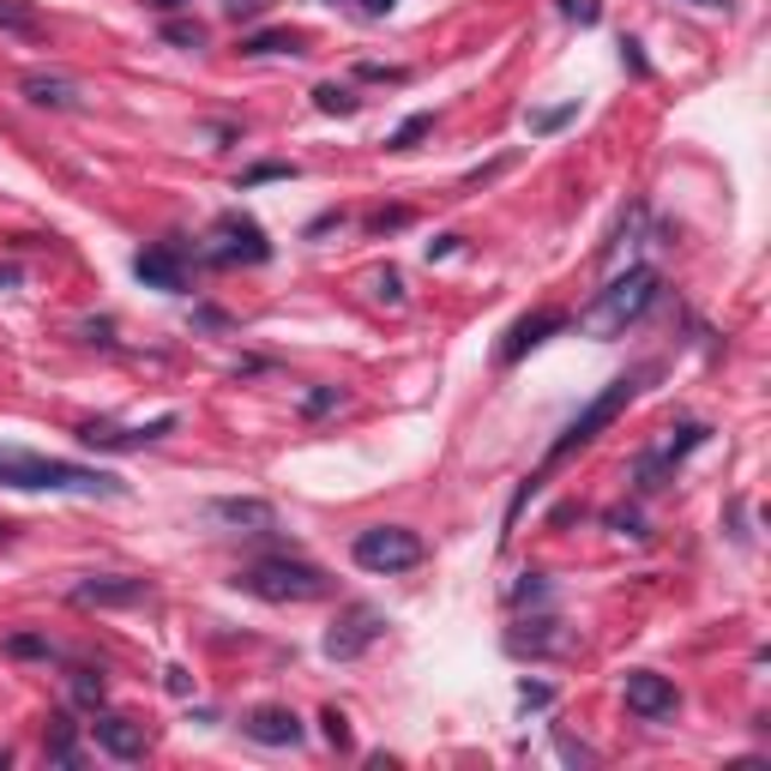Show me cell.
<instances>
[{
  "instance_id": "ba28073f",
  "label": "cell",
  "mask_w": 771,
  "mask_h": 771,
  "mask_svg": "<svg viewBox=\"0 0 771 771\" xmlns=\"http://www.w3.org/2000/svg\"><path fill=\"white\" fill-rule=\"evenodd\" d=\"M386 633V615L368 609V603H350V609H338V621L326 627V645L320 651L332 657V664H350V657H362L368 645H374Z\"/></svg>"
},
{
  "instance_id": "ab89813d",
  "label": "cell",
  "mask_w": 771,
  "mask_h": 771,
  "mask_svg": "<svg viewBox=\"0 0 771 771\" xmlns=\"http://www.w3.org/2000/svg\"><path fill=\"white\" fill-rule=\"evenodd\" d=\"M259 7H266V0H224V12H229V19H254Z\"/></svg>"
},
{
  "instance_id": "7bdbcfd3",
  "label": "cell",
  "mask_w": 771,
  "mask_h": 771,
  "mask_svg": "<svg viewBox=\"0 0 771 771\" xmlns=\"http://www.w3.org/2000/svg\"><path fill=\"white\" fill-rule=\"evenodd\" d=\"M145 7H157V12H182L187 0H145Z\"/></svg>"
},
{
  "instance_id": "5bb4252c",
  "label": "cell",
  "mask_w": 771,
  "mask_h": 771,
  "mask_svg": "<svg viewBox=\"0 0 771 771\" xmlns=\"http://www.w3.org/2000/svg\"><path fill=\"white\" fill-rule=\"evenodd\" d=\"M91 736H96V748L109 753V760H145V748H151V736H145V723H133V718H121V711H96V723H91Z\"/></svg>"
},
{
  "instance_id": "3957f363",
  "label": "cell",
  "mask_w": 771,
  "mask_h": 771,
  "mask_svg": "<svg viewBox=\"0 0 771 771\" xmlns=\"http://www.w3.org/2000/svg\"><path fill=\"white\" fill-rule=\"evenodd\" d=\"M236 590L259 603H320L332 597V578L313 561H296V555H271V561H254V567L236 573Z\"/></svg>"
},
{
  "instance_id": "f1b7e54d",
  "label": "cell",
  "mask_w": 771,
  "mask_h": 771,
  "mask_svg": "<svg viewBox=\"0 0 771 771\" xmlns=\"http://www.w3.org/2000/svg\"><path fill=\"white\" fill-rule=\"evenodd\" d=\"M573 115H578V103H561V109H536L525 121H531V133H555V127H567Z\"/></svg>"
},
{
  "instance_id": "5b68a950",
  "label": "cell",
  "mask_w": 771,
  "mask_h": 771,
  "mask_svg": "<svg viewBox=\"0 0 771 771\" xmlns=\"http://www.w3.org/2000/svg\"><path fill=\"white\" fill-rule=\"evenodd\" d=\"M350 555H356V567H362V573L392 578V573L422 567V555H429V548H422V536L410 531V525H368V531H356Z\"/></svg>"
},
{
  "instance_id": "60d3db41",
  "label": "cell",
  "mask_w": 771,
  "mask_h": 771,
  "mask_svg": "<svg viewBox=\"0 0 771 771\" xmlns=\"http://www.w3.org/2000/svg\"><path fill=\"white\" fill-rule=\"evenodd\" d=\"M446 254H459V236H440V241H429V266H434V259H446Z\"/></svg>"
},
{
  "instance_id": "b9f144b4",
  "label": "cell",
  "mask_w": 771,
  "mask_h": 771,
  "mask_svg": "<svg viewBox=\"0 0 771 771\" xmlns=\"http://www.w3.org/2000/svg\"><path fill=\"white\" fill-rule=\"evenodd\" d=\"M398 7V0H362V12H374V19H380V12H392Z\"/></svg>"
},
{
  "instance_id": "9a60e30c",
  "label": "cell",
  "mask_w": 771,
  "mask_h": 771,
  "mask_svg": "<svg viewBox=\"0 0 771 771\" xmlns=\"http://www.w3.org/2000/svg\"><path fill=\"white\" fill-rule=\"evenodd\" d=\"M241 736L259 741V748H296V741H301V718H296V711H284V706H259V711H247V718H241Z\"/></svg>"
},
{
  "instance_id": "cb8c5ba5",
  "label": "cell",
  "mask_w": 771,
  "mask_h": 771,
  "mask_svg": "<svg viewBox=\"0 0 771 771\" xmlns=\"http://www.w3.org/2000/svg\"><path fill=\"white\" fill-rule=\"evenodd\" d=\"M66 687H73V699H79V706H103V675H96V669H73V675H66Z\"/></svg>"
},
{
  "instance_id": "30bf717a",
  "label": "cell",
  "mask_w": 771,
  "mask_h": 771,
  "mask_svg": "<svg viewBox=\"0 0 771 771\" xmlns=\"http://www.w3.org/2000/svg\"><path fill=\"white\" fill-rule=\"evenodd\" d=\"M182 429V417H157V422H145V429H121V422H85L73 440L79 446H91V452H140L151 446V440H163V434H175Z\"/></svg>"
},
{
  "instance_id": "74e56055",
  "label": "cell",
  "mask_w": 771,
  "mask_h": 771,
  "mask_svg": "<svg viewBox=\"0 0 771 771\" xmlns=\"http://www.w3.org/2000/svg\"><path fill=\"white\" fill-rule=\"evenodd\" d=\"M79 332H85V343H115V338H109V332H115V320H85Z\"/></svg>"
},
{
  "instance_id": "e575fe53",
  "label": "cell",
  "mask_w": 771,
  "mask_h": 771,
  "mask_svg": "<svg viewBox=\"0 0 771 771\" xmlns=\"http://www.w3.org/2000/svg\"><path fill=\"white\" fill-rule=\"evenodd\" d=\"M404 224H410V212H404V205H380V212L368 217V229H374V236H386V229H404Z\"/></svg>"
},
{
  "instance_id": "d4e9b609",
  "label": "cell",
  "mask_w": 771,
  "mask_h": 771,
  "mask_svg": "<svg viewBox=\"0 0 771 771\" xmlns=\"http://www.w3.org/2000/svg\"><path fill=\"white\" fill-rule=\"evenodd\" d=\"M338 404H343V392H338V386H313V392L301 398V417H308V422H320V417H332Z\"/></svg>"
},
{
  "instance_id": "9c48e42d",
  "label": "cell",
  "mask_w": 771,
  "mask_h": 771,
  "mask_svg": "<svg viewBox=\"0 0 771 771\" xmlns=\"http://www.w3.org/2000/svg\"><path fill=\"white\" fill-rule=\"evenodd\" d=\"M621 693H627V711H633V718H645V723H664V718H675V706H681L675 681H669V675H657V669H627Z\"/></svg>"
},
{
  "instance_id": "52a82bcc",
  "label": "cell",
  "mask_w": 771,
  "mask_h": 771,
  "mask_svg": "<svg viewBox=\"0 0 771 771\" xmlns=\"http://www.w3.org/2000/svg\"><path fill=\"white\" fill-rule=\"evenodd\" d=\"M706 434H711L706 422H687V429H675V434L664 440V446L639 452V464H633V489H639V494H657V489L669 482L675 464L687 459V452H693V446H706Z\"/></svg>"
},
{
  "instance_id": "277c9868",
  "label": "cell",
  "mask_w": 771,
  "mask_h": 771,
  "mask_svg": "<svg viewBox=\"0 0 771 771\" xmlns=\"http://www.w3.org/2000/svg\"><path fill=\"white\" fill-rule=\"evenodd\" d=\"M645 374H651V368H639V374H621V380H609V386H603V392L590 398L585 410H578V417L567 422V429H561V440L548 446V459H543V471H536V476H548L555 464H567L578 446H590V440H597V434L609 429V422H615V417H621V410L633 404V392H639V380H645Z\"/></svg>"
},
{
  "instance_id": "44dd1931",
  "label": "cell",
  "mask_w": 771,
  "mask_h": 771,
  "mask_svg": "<svg viewBox=\"0 0 771 771\" xmlns=\"http://www.w3.org/2000/svg\"><path fill=\"white\" fill-rule=\"evenodd\" d=\"M0 31H12V37H43V19H37V7H24V0H0Z\"/></svg>"
},
{
  "instance_id": "1f68e13d",
  "label": "cell",
  "mask_w": 771,
  "mask_h": 771,
  "mask_svg": "<svg viewBox=\"0 0 771 771\" xmlns=\"http://www.w3.org/2000/svg\"><path fill=\"white\" fill-rule=\"evenodd\" d=\"M518 706H525V711L555 706V687H548V681H518Z\"/></svg>"
},
{
  "instance_id": "4316f807",
  "label": "cell",
  "mask_w": 771,
  "mask_h": 771,
  "mask_svg": "<svg viewBox=\"0 0 771 771\" xmlns=\"http://www.w3.org/2000/svg\"><path fill=\"white\" fill-rule=\"evenodd\" d=\"M259 182H296V163H254V169H241V187H259Z\"/></svg>"
},
{
  "instance_id": "484cf974",
  "label": "cell",
  "mask_w": 771,
  "mask_h": 771,
  "mask_svg": "<svg viewBox=\"0 0 771 771\" xmlns=\"http://www.w3.org/2000/svg\"><path fill=\"white\" fill-rule=\"evenodd\" d=\"M7 657H43V664H49V657H61V651H54L49 639H37V633H12V639H7Z\"/></svg>"
},
{
  "instance_id": "6da1fadb",
  "label": "cell",
  "mask_w": 771,
  "mask_h": 771,
  "mask_svg": "<svg viewBox=\"0 0 771 771\" xmlns=\"http://www.w3.org/2000/svg\"><path fill=\"white\" fill-rule=\"evenodd\" d=\"M0 489L121 501V494H127V482L109 476V471H91V464H73V459H43V452H24V446H0Z\"/></svg>"
},
{
  "instance_id": "603a6c76",
  "label": "cell",
  "mask_w": 771,
  "mask_h": 771,
  "mask_svg": "<svg viewBox=\"0 0 771 771\" xmlns=\"http://www.w3.org/2000/svg\"><path fill=\"white\" fill-rule=\"evenodd\" d=\"M422 133H434V109H417L410 121H398V133L386 140V151H410V145L422 140Z\"/></svg>"
},
{
  "instance_id": "d590c367",
  "label": "cell",
  "mask_w": 771,
  "mask_h": 771,
  "mask_svg": "<svg viewBox=\"0 0 771 771\" xmlns=\"http://www.w3.org/2000/svg\"><path fill=\"white\" fill-rule=\"evenodd\" d=\"M609 531H621V536H645V518L633 513V506H615V513H609Z\"/></svg>"
},
{
  "instance_id": "4dcf8cb0",
  "label": "cell",
  "mask_w": 771,
  "mask_h": 771,
  "mask_svg": "<svg viewBox=\"0 0 771 771\" xmlns=\"http://www.w3.org/2000/svg\"><path fill=\"white\" fill-rule=\"evenodd\" d=\"M561 7V19H573V24H597L603 19V0H555Z\"/></svg>"
},
{
  "instance_id": "2e32d148",
  "label": "cell",
  "mask_w": 771,
  "mask_h": 771,
  "mask_svg": "<svg viewBox=\"0 0 771 771\" xmlns=\"http://www.w3.org/2000/svg\"><path fill=\"white\" fill-rule=\"evenodd\" d=\"M567 326V313L561 308H543V313H525V320L506 332V343H501V368H513V362H525V350H536L548 332H561Z\"/></svg>"
},
{
  "instance_id": "8d00e7d4",
  "label": "cell",
  "mask_w": 771,
  "mask_h": 771,
  "mask_svg": "<svg viewBox=\"0 0 771 771\" xmlns=\"http://www.w3.org/2000/svg\"><path fill=\"white\" fill-rule=\"evenodd\" d=\"M163 687H169L175 699H187V693H193V675H187L182 664H169V669H163Z\"/></svg>"
},
{
  "instance_id": "f6af8a7d",
  "label": "cell",
  "mask_w": 771,
  "mask_h": 771,
  "mask_svg": "<svg viewBox=\"0 0 771 771\" xmlns=\"http://www.w3.org/2000/svg\"><path fill=\"white\" fill-rule=\"evenodd\" d=\"M693 7H729V0H693Z\"/></svg>"
},
{
  "instance_id": "f546056e",
  "label": "cell",
  "mask_w": 771,
  "mask_h": 771,
  "mask_svg": "<svg viewBox=\"0 0 771 771\" xmlns=\"http://www.w3.org/2000/svg\"><path fill=\"white\" fill-rule=\"evenodd\" d=\"M374 301H386V308H404V271L386 266L380 278H374Z\"/></svg>"
},
{
  "instance_id": "7a4b0ae2",
  "label": "cell",
  "mask_w": 771,
  "mask_h": 771,
  "mask_svg": "<svg viewBox=\"0 0 771 771\" xmlns=\"http://www.w3.org/2000/svg\"><path fill=\"white\" fill-rule=\"evenodd\" d=\"M657 301V271L651 266H627L621 278H609L597 289V301H590L585 313H578V332H590V338H621L633 320H639L645 308Z\"/></svg>"
},
{
  "instance_id": "8fae6325",
  "label": "cell",
  "mask_w": 771,
  "mask_h": 771,
  "mask_svg": "<svg viewBox=\"0 0 771 771\" xmlns=\"http://www.w3.org/2000/svg\"><path fill=\"white\" fill-rule=\"evenodd\" d=\"M506 651H513V657H573V651H578V633L543 615V621L506 627Z\"/></svg>"
},
{
  "instance_id": "8992f818",
  "label": "cell",
  "mask_w": 771,
  "mask_h": 771,
  "mask_svg": "<svg viewBox=\"0 0 771 771\" xmlns=\"http://www.w3.org/2000/svg\"><path fill=\"white\" fill-rule=\"evenodd\" d=\"M212 241H217V247L205 254L212 266H266V259H271L266 229H259L254 217H241V212H224V217H217V224H212Z\"/></svg>"
},
{
  "instance_id": "83f0119b",
  "label": "cell",
  "mask_w": 771,
  "mask_h": 771,
  "mask_svg": "<svg viewBox=\"0 0 771 771\" xmlns=\"http://www.w3.org/2000/svg\"><path fill=\"white\" fill-rule=\"evenodd\" d=\"M163 43H175V49H205V24L175 19V24H163Z\"/></svg>"
},
{
  "instance_id": "836d02e7",
  "label": "cell",
  "mask_w": 771,
  "mask_h": 771,
  "mask_svg": "<svg viewBox=\"0 0 771 771\" xmlns=\"http://www.w3.org/2000/svg\"><path fill=\"white\" fill-rule=\"evenodd\" d=\"M320 729H326V741H332V748H350V718H343L338 706L320 711Z\"/></svg>"
},
{
  "instance_id": "7402d4cb",
  "label": "cell",
  "mask_w": 771,
  "mask_h": 771,
  "mask_svg": "<svg viewBox=\"0 0 771 771\" xmlns=\"http://www.w3.org/2000/svg\"><path fill=\"white\" fill-rule=\"evenodd\" d=\"M49 760H54V765H79V748H73V718H49Z\"/></svg>"
},
{
  "instance_id": "ee69618b",
  "label": "cell",
  "mask_w": 771,
  "mask_h": 771,
  "mask_svg": "<svg viewBox=\"0 0 771 771\" xmlns=\"http://www.w3.org/2000/svg\"><path fill=\"white\" fill-rule=\"evenodd\" d=\"M12 284H19V271H12V266H7V271H0V289H12Z\"/></svg>"
},
{
  "instance_id": "d6a6232c",
  "label": "cell",
  "mask_w": 771,
  "mask_h": 771,
  "mask_svg": "<svg viewBox=\"0 0 771 771\" xmlns=\"http://www.w3.org/2000/svg\"><path fill=\"white\" fill-rule=\"evenodd\" d=\"M543 597H548V578H543V573H525V578L513 585V603H518V609H525V603H543Z\"/></svg>"
},
{
  "instance_id": "bcb514c9",
  "label": "cell",
  "mask_w": 771,
  "mask_h": 771,
  "mask_svg": "<svg viewBox=\"0 0 771 771\" xmlns=\"http://www.w3.org/2000/svg\"><path fill=\"white\" fill-rule=\"evenodd\" d=\"M0 536H7V525H0Z\"/></svg>"
},
{
  "instance_id": "d6986e66",
  "label": "cell",
  "mask_w": 771,
  "mask_h": 771,
  "mask_svg": "<svg viewBox=\"0 0 771 771\" xmlns=\"http://www.w3.org/2000/svg\"><path fill=\"white\" fill-rule=\"evenodd\" d=\"M241 54H301V31H254L241 37Z\"/></svg>"
},
{
  "instance_id": "7c38bea8",
  "label": "cell",
  "mask_w": 771,
  "mask_h": 771,
  "mask_svg": "<svg viewBox=\"0 0 771 771\" xmlns=\"http://www.w3.org/2000/svg\"><path fill=\"white\" fill-rule=\"evenodd\" d=\"M205 513H212L217 525L241 531V536H271V531H278V506L254 501V494H224V501H212Z\"/></svg>"
},
{
  "instance_id": "ac0fdd59",
  "label": "cell",
  "mask_w": 771,
  "mask_h": 771,
  "mask_svg": "<svg viewBox=\"0 0 771 771\" xmlns=\"http://www.w3.org/2000/svg\"><path fill=\"white\" fill-rule=\"evenodd\" d=\"M19 91H24V103H37V109H85V91H79L66 73H24Z\"/></svg>"
},
{
  "instance_id": "f35d334b",
  "label": "cell",
  "mask_w": 771,
  "mask_h": 771,
  "mask_svg": "<svg viewBox=\"0 0 771 771\" xmlns=\"http://www.w3.org/2000/svg\"><path fill=\"white\" fill-rule=\"evenodd\" d=\"M621 61H627V66H633V73H639V79L651 73V61H645V54H639V43H633V37H627V43H621Z\"/></svg>"
},
{
  "instance_id": "e0dca14e",
  "label": "cell",
  "mask_w": 771,
  "mask_h": 771,
  "mask_svg": "<svg viewBox=\"0 0 771 771\" xmlns=\"http://www.w3.org/2000/svg\"><path fill=\"white\" fill-rule=\"evenodd\" d=\"M133 278L151 284V289L182 296V289H187V266H182V254H175V247H145V254L133 259Z\"/></svg>"
},
{
  "instance_id": "4fadbf2b",
  "label": "cell",
  "mask_w": 771,
  "mask_h": 771,
  "mask_svg": "<svg viewBox=\"0 0 771 771\" xmlns=\"http://www.w3.org/2000/svg\"><path fill=\"white\" fill-rule=\"evenodd\" d=\"M145 597L151 585L127 573H103V578H79L73 585V603H85V609H127V603H145Z\"/></svg>"
},
{
  "instance_id": "ffe728a7",
  "label": "cell",
  "mask_w": 771,
  "mask_h": 771,
  "mask_svg": "<svg viewBox=\"0 0 771 771\" xmlns=\"http://www.w3.org/2000/svg\"><path fill=\"white\" fill-rule=\"evenodd\" d=\"M313 109H320V115H356L362 96H356L350 85H332V79H326V85H313Z\"/></svg>"
}]
</instances>
